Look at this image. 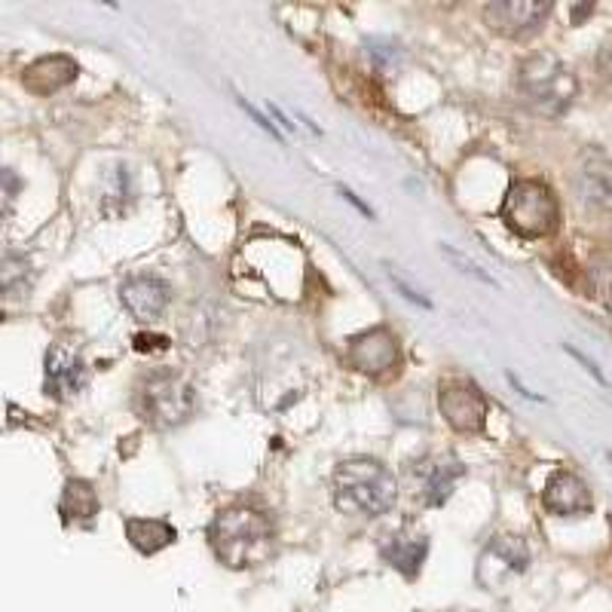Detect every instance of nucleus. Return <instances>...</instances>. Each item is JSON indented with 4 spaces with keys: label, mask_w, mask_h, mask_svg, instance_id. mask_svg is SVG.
Listing matches in <instances>:
<instances>
[{
    "label": "nucleus",
    "mask_w": 612,
    "mask_h": 612,
    "mask_svg": "<svg viewBox=\"0 0 612 612\" xmlns=\"http://www.w3.org/2000/svg\"><path fill=\"white\" fill-rule=\"evenodd\" d=\"M398 499L395 475L368 456H355L337 466L334 472V505L343 515L380 518Z\"/></svg>",
    "instance_id": "1"
},
{
    "label": "nucleus",
    "mask_w": 612,
    "mask_h": 612,
    "mask_svg": "<svg viewBox=\"0 0 612 612\" xmlns=\"http://www.w3.org/2000/svg\"><path fill=\"white\" fill-rule=\"evenodd\" d=\"M212 548L227 567H254L273 551V524L267 515L245 505H230L212 521Z\"/></svg>",
    "instance_id": "2"
},
{
    "label": "nucleus",
    "mask_w": 612,
    "mask_h": 612,
    "mask_svg": "<svg viewBox=\"0 0 612 612\" xmlns=\"http://www.w3.org/2000/svg\"><path fill=\"white\" fill-rule=\"evenodd\" d=\"M502 224L521 239L551 236L560 224V202L542 181L521 178L508 187L502 202Z\"/></svg>",
    "instance_id": "3"
},
{
    "label": "nucleus",
    "mask_w": 612,
    "mask_h": 612,
    "mask_svg": "<svg viewBox=\"0 0 612 612\" xmlns=\"http://www.w3.org/2000/svg\"><path fill=\"white\" fill-rule=\"evenodd\" d=\"M196 407L193 386L172 371H153L135 389V411L157 429H175L190 420Z\"/></svg>",
    "instance_id": "4"
},
{
    "label": "nucleus",
    "mask_w": 612,
    "mask_h": 612,
    "mask_svg": "<svg viewBox=\"0 0 612 612\" xmlns=\"http://www.w3.org/2000/svg\"><path fill=\"white\" fill-rule=\"evenodd\" d=\"M521 89L533 101V108L545 117H557L570 108L576 98V77L567 65L551 53L530 56L521 65Z\"/></svg>",
    "instance_id": "5"
},
{
    "label": "nucleus",
    "mask_w": 612,
    "mask_h": 612,
    "mask_svg": "<svg viewBox=\"0 0 612 612\" xmlns=\"http://www.w3.org/2000/svg\"><path fill=\"white\" fill-rule=\"evenodd\" d=\"M551 10L548 0H493L484 7V19L505 37H524L536 31Z\"/></svg>",
    "instance_id": "6"
},
{
    "label": "nucleus",
    "mask_w": 612,
    "mask_h": 612,
    "mask_svg": "<svg viewBox=\"0 0 612 612\" xmlns=\"http://www.w3.org/2000/svg\"><path fill=\"white\" fill-rule=\"evenodd\" d=\"M349 362L368 377H383L398 365V340L389 328H371L349 340Z\"/></svg>",
    "instance_id": "7"
},
{
    "label": "nucleus",
    "mask_w": 612,
    "mask_h": 612,
    "mask_svg": "<svg viewBox=\"0 0 612 612\" xmlns=\"http://www.w3.org/2000/svg\"><path fill=\"white\" fill-rule=\"evenodd\" d=\"M438 407L456 432L478 435L487 423V398L475 386H447L438 395Z\"/></svg>",
    "instance_id": "8"
},
{
    "label": "nucleus",
    "mask_w": 612,
    "mask_h": 612,
    "mask_svg": "<svg viewBox=\"0 0 612 612\" xmlns=\"http://www.w3.org/2000/svg\"><path fill=\"white\" fill-rule=\"evenodd\" d=\"M120 300L138 322H153V319H160L169 306V282L153 273L129 276L120 285Z\"/></svg>",
    "instance_id": "9"
},
{
    "label": "nucleus",
    "mask_w": 612,
    "mask_h": 612,
    "mask_svg": "<svg viewBox=\"0 0 612 612\" xmlns=\"http://www.w3.org/2000/svg\"><path fill=\"white\" fill-rule=\"evenodd\" d=\"M542 505L557 518H582V515L591 512L594 499H591L588 484L579 475L557 472V475L548 478V484L542 490Z\"/></svg>",
    "instance_id": "10"
},
{
    "label": "nucleus",
    "mask_w": 612,
    "mask_h": 612,
    "mask_svg": "<svg viewBox=\"0 0 612 612\" xmlns=\"http://www.w3.org/2000/svg\"><path fill=\"white\" fill-rule=\"evenodd\" d=\"M530 567V548L521 536H496L481 554V582H496L505 576H518Z\"/></svg>",
    "instance_id": "11"
},
{
    "label": "nucleus",
    "mask_w": 612,
    "mask_h": 612,
    "mask_svg": "<svg viewBox=\"0 0 612 612\" xmlns=\"http://www.w3.org/2000/svg\"><path fill=\"white\" fill-rule=\"evenodd\" d=\"M86 371L80 355L62 343H53L46 352V392L53 398H68L83 389Z\"/></svg>",
    "instance_id": "12"
},
{
    "label": "nucleus",
    "mask_w": 612,
    "mask_h": 612,
    "mask_svg": "<svg viewBox=\"0 0 612 612\" xmlns=\"http://www.w3.org/2000/svg\"><path fill=\"white\" fill-rule=\"evenodd\" d=\"M573 187H576V196L594 209L612 206V160L600 157V153H591L579 166Z\"/></svg>",
    "instance_id": "13"
},
{
    "label": "nucleus",
    "mask_w": 612,
    "mask_h": 612,
    "mask_svg": "<svg viewBox=\"0 0 612 612\" xmlns=\"http://www.w3.org/2000/svg\"><path fill=\"white\" fill-rule=\"evenodd\" d=\"M426 554H429V536L417 530H398L383 542V560L407 579H414L420 573Z\"/></svg>",
    "instance_id": "14"
},
{
    "label": "nucleus",
    "mask_w": 612,
    "mask_h": 612,
    "mask_svg": "<svg viewBox=\"0 0 612 612\" xmlns=\"http://www.w3.org/2000/svg\"><path fill=\"white\" fill-rule=\"evenodd\" d=\"M77 77V62L68 56H46L37 59L34 65L25 68L22 74V86L31 95H53L59 89H65L68 83H74Z\"/></svg>",
    "instance_id": "15"
},
{
    "label": "nucleus",
    "mask_w": 612,
    "mask_h": 612,
    "mask_svg": "<svg viewBox=\"0 0 612 612\" xmlns=\"http://www.w3.org/2000/svg\"><path fill=\"white\" fill-rule=\"evenodd\" d=\"M466 475V466L459 463L453 453L447 456H438L432 463H426L423 469V499L426 505L438 508L450 499V493L456 490V481Z\"/></svg>",
    "instance_id": "16"
},
{
    "label": "nucleus",
    "mask_w": 612,
    "mask_h": 612,
    "mask_svg": "<svg viewBox=\"0 0 612 612\" xmlns=\"http://www.w3.org/2000/svg\"><path fill=\"white\" fill-rule=\"evenodd\" d=\"M126 536L141 554H157L166 545L175 542V527L166 521H150V518H132L126 521Z\"/></svg>",
    "instance_id": "17"
},
{
    "label": "nucleus",
    "mask_w": 612,
    "mask_h": 612,
    "mask_svg": "<svg viewBox=\"0 0 612 612\" xmlns=\"http://www.w3.org/2000/svg\"><path fill=\"white\" fill-rule=\"evenodd\" d=\"M62 512L74 521H92L98 515V496L86 481H68L62 493Z\"/></svg>",
    "instance_id": "18"
},
{
    "label": "nucleus",
    "mask_w": 612,
    "mask_h": 612,
    "mask_svg": "<svg viewBox=\"0 0 612 612\" xmlns=\"http://www.w3.org/2000/svg\"><path fill=\"white\" fill-rule=\"evenodd\" d=\"M441 254H444V258L459 270V273H466V276H472L475 282H481V285H493V288H499V282L484 270V267H478L472 258H469V254H463V251H456L453 245H447V242H441Z\"/></svg>",
    "instance_id": "19"
},
{
    "label": "nucleus",
    "mask_w": 612,
    "mask_h": 612,
    "mask_svg": "<svg viewBox=\"0 0 612 612\" xmlns=\"http://www.w3.org/2000/svg\"><path fill=\"white\" fill-rule=\"evenodd\" d=\"M386 276H389V279L395 282V288L401 291V297L414 300L417 306H423V310H432V300H429L426 294H420V291H417L414 285H407V282H404V276H401V273H398L395 267H386Z\"/></svg>",
    "instance_id": "20"
},
{
    "label": "nucleus",
    "mask_w": 612,
    "mask_h": 612,
    "mask_svg": "<svg viewBox=\"0 0 612 612\" xmlns=\"http://www.w3.org/2000/svg\"><path fill=\"white\" fill-rule=\"evenodd\" d=\"M236 101H239V108H242V111H245V114H248V117H251L254 123H258V126H261V129L267 132V135H273L276 141H285V138H282V132L276 129V123H273V120H267V117H264V114H261L258 108L251 105V101H248L245 95H236Z\"/></svg>",
    "instance_id": "21"
},
{
    "label": "nucleus",
    "mask_w": 612,
    "mask_h": 612,
    "mask_svg": "<svg viewBox=\"0 0 612 612\" xmlns=\"http://www.w3.org/2000/svg\"><path fill=\"white\" fill-rule=\"evenodd\" d=\"M114 184L108 187V196H105V206L111 199H126V196H132L129 190H132V184H129V172H126V166H114Z\"/></svg>",
    "instance_id": "22"
},
{
    "label": "nucleus",
    "mask_w": 612,
    "mask_h": 612,
    "mask_svg": "<svg viewBox=\"0 0 612 612\" xmlns=\"http://www.w3.org/2000/svg\"><path fill=\"white\" fill-rule=\"evenodd\" d=\"M135 349L138 352H150V349H169V340L160 334H138L135 337Z\"/></svg>",
    "instance_id": "23"
},
{
    "label": "nucleus",
    "mask_w": 612,
    "mask_h": 612,
    "mask_svg": "<svg viewBox=\"0 0 612 612\" xmlns=\"http://www.w3.org/2000/svg\"><path fill=\"white\" fill-rule=\"evenodd\" d=\"M564 349H567V352L573 355V359H579V362H582V368H585V371H588V374H591V377H594V380H597L600 386H606V377L600 374V368H597V365H594V362L588 359V355H582V352H579L576 346H564Z\"/></svg>",
    "instance_id": "24"
},
{
    "label": "nucleus",
    "mask_w": 612,
    "mask_h": 612,
    "mask_svg": "<svg viewBox=\"0 0 612 612\" xmlns=\"http://www.w3.org/2000/svg\"><path fill=\"white\" fill-rule=\"evenodd\" d=\"M19 190H22V181H19L16 172L7 166V169H4V206H10V199H13Z\"/></svg>",
    "instance_id": "25"
},
{
    "label": "nucleus",
    "mask_w": 612,
    "mask_h": 612,
    "mask_svg": "<svg viewBox=\"0 0 612 612\" xmlns=\"http://www.w3.org/2000/svg\"><path fill=\"white\" fill-rule=\"evenodd\" d=\"M337 193H340L343 199H349V202H352V206H355V209H359V212H362L365 218H374V209L368 206V202H362L359 196H355V193H352L349 187H337Z\"/></svg>",
    "instance_id": "26"
},
{
    "label": "nucleus",
    "mask_w": 612,
    "mask_h": 612,
    "mask_svg": "<svg viewBox=\"0 0 612 612\" xmlns=\"http://www.w3.org/2000/svg\"><path fill=\"white\" fill-rule=\"evenodd\" d=\"M591 10H594L591 4H576V7H573V22L579 25V22H582V16H588Z\"/></svg>",
    "instance_id": "27"
},
{
    "label": "nucleus",
    "mask_w": 612,
    "mask_h": 612,
    "mask_svg": "<svg viewBox=\"0 0 612 612\" xmlns=\"http://www.w3.org/2000/svg\"><path fill=\"white\" fill-rule=\"evenodd\" d=\"M267 108L273 111V117H276V120H279V123H282L285 129H294V123H291V120H285V114H282V111H279L276 105H267Z\"/></svg>",
    "instance_id": "28"
}]
</instances>
